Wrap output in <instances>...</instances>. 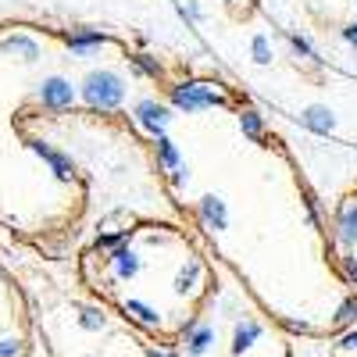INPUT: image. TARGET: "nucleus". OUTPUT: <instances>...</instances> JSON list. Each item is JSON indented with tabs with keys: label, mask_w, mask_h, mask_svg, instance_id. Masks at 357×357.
Returning <instances> with one entry per match:
<instances>
[{
	"label": "nucleus",
	"mask_w": 357,
	"mask_h": 357,
	"mask_svg": "<svg viewBox=\"0 0 357 357\" xmlns=\"http://www.w3.org/2000/svg\"><path fill=\"white\" fill-rule=\"evenodd\" d=\"M254 54H257V61H261V65H264V61H272V54H268V40H264V36L254 40Z\"/></svg>",
	"instance_id": "423d86ee"
},
{
	"label": "nucleus",
	"mask_w": 357,
	"mask_h": 357,
	"mask_svg": "<svg viewBox=\"0 0 357 357\" xmlns=\"http://www.w3.org/2000/svg\"><path fill=\"white\" fill-rule=\"evenodd\" d=\"M86 100L93 107H100V111L114 107L118 100H122V79H118L114 72H93L86 79Z\"/></svg>",
	"instance_id": "7ed1b4c3"
},
{
	"label": "nucleus",
	"mask_w": 357,
	"mask_h": 357,
	"mask_svg": "<svg viewBox=\"0 0 357 357\" xmlns=\"http://www.w3.org/2000/svg\"><path fill=\"white\" fill-rule=\"evenodd\" d=\"M33 350V325L18 286L0 272V357H29Z\"/></svg>",
	"instance_id": "f03ea898"
},
{
	"label": "nucleus",
	"mask_w": 357,
	"mask_h": 357,
	"mask_svg": "<svg viewBox=\"0 0 357 357\" xmlns=\"http://www.w3.org/2000/svg\"><path fill=\"white\" fill-rule=\"evenodd\" d=\"M89 257V286L158 343L186 336L215 286L207 261L172 236H118Z\"/></svg>",
	"instance_id": "f257e3e1"
},
{
	"label": "nucleus",
	"mask_w": 357,
	"mask_h": 357,
	"mask_svg": "<svg viewBox=\"0 0 357 357\" xmlns=\"http://www.w3.org/2000/svg\"><path fill=\"white\" fill-rule=\"evenodd\" d=\"M139 122L151 129V132H161V129L168 126V107H161V104H154V100L139 104Z\"/></svg>",
	"instance_id": "20e7f679"
},
{
	"label": "nucleus",
	"mask_w": 357,
	"mask_h": 357,
	"mask_svg": "<svg viewBox=\"0 0 357 357\" xmlns=\"http://www.w3.org/2000/svg\"><path fill=\"white\" fill-rule=\"evenodd\" d=\"M304 122H307V126H314V129H321V132H329V129H333V111H325V107H311V111L304 114Z\"/></svg>",
	"instance_id": "39448f33"
},
{
	"label": "nucleus",
	"mask_w": 357,
	"mask_h": 357,
	"mask_svg": "<svg viewBox=\"0 0 357 357\" xmlns=\"http://www.w3.org/2000/svg\"><path fill=\"white\" fill-rule=\"evenodd\" d=\"M347 40H350V43H357V22H354V25L347 29Z\"/></svg>",
	"instance_id": "0eeeda50"
}]
</instances>
